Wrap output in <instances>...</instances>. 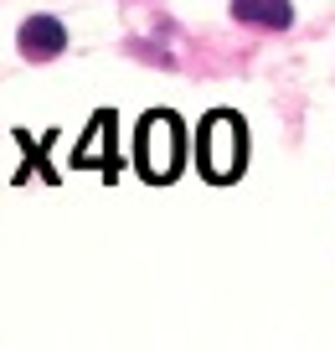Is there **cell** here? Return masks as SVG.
Wrapping results in <instances>:
<instances>
[{
	"instance_id": "obj_1",
	"label": "cell",
	"mask_w": 335,
	"mask_h": 351,
	"mask_svg": "<svg viewBox=\"0 0 335 351\" xmlns=\"http://www.w3.org/2000/svg\"><path fill=\"white\" fill-rule=\"evenodd\" d=\"M196 165L216 186L238 181L243 165H248V124L227 109H212L201 119V130H196Z\"/></svg>"
},
{
	"instance_id": "obj_2",
	"label": "cell",
	"mask_w": 335,
	"mask_h": 351,
	"mask_svg": "<svg viewBox=\"0 0 335 351\" xmlns=\"http://www.w3.org/2000/svg\"><path fill=\"white\" fill-rule=\"evenodd\" d=\"M134 165H140L145 181H155V186H165V181H175L186 165V124L175 119L171 109H155L140 119V130H134Z\"/></svg>"
},
{
	"instance_id": "obj_3",
	"label": "cell",
	"mask_w": 335,
	"mask_h": 351,
	"mask_svg": "<svg viewBox=\"0 0 335 351\" xmlns=\"http://www.w3.org/2000/svg\"><path fill=\"white\" fill-rule=\"evenodd\" d=\"M16 47H21L32 62H52V57L67 52V26L57 21V16H26V21H21V36H16Z\"/></svg>"
},
{
	"instance_id": "obj_4",
	"label": "cell",
	"mask_w": 335,
	"mask_h": 351,
	"mask_svg": "<svg viewBox=\"0 0 335 351\" xmlns=\"http://www.w3.org/2000/svg\"><path fill=\"white\" fill-rule=\"evenodd\" d=\"M232 16L253 26H269V32H284L294 21V5L289 0H232Z\"/></svg>"
}]
</instances>
